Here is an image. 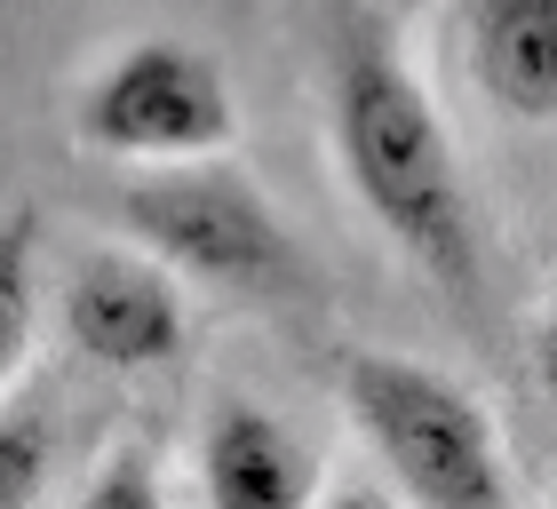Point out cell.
Here are the masks:
<instances>
[{
	"instance_id": "1",
	"label": "cell",
	"mask_w": 557,
	"mask_h": 509,
	"mask_svg": "<svg viewBox=\"0 0 557 509\" xmlns=\"http://www.w3.org/2000/svg\"><path fill=\"white\" fill-rule=\"evenodd\" d=\"M326 144L350 199L374 215L407 263L446 295H470L478 278V223L462 191V160L414 64L391 48L374 16H335L326 33Z\"/></svg>"
},
{
	"instance_id": "2",
	"label": "cell",
	"mask_w": 557,
	"mask_h": 509,
	"mask_svg": "<svg viewBox=\"0 0 557 509\" xmlns=\"http://www.w3.org/2000/svg\"><path fill=\"white\" fill-rule=\"evenodd\" d=\"M335 398L407 501H422V509H502L510 501L502 430L454 374L407 359V350H343Z\"/></svg>"
},
{
	"instance_id": "3",
	"label": "cell",
	"mask_w": 557,
	"mask_h": 509,
	"mask_svg": "<svg viewBox=\"0 0 557 509\" xmlns=\"http://www.w3.org/2000/svg\"><path fill=\"white\" fill-rule=\"evenodd\" d=\"M120 223L168 271L199 278V287H223V295H287L302 278V247L287 232V215L223 151L215 160L136 167V184L120 191Z\"/></svg>"
},
{
	"instance_id": "4",
	"label": "cell",
	"mask_w": 557,
	"mask_h": 509,
	"mask_svg": "<svg viewBox=\"0 0 557 509\" xmlns=\"http://www.w3.org/2000/svg\"><path fill=\"white\" fill-rule=\"evenodd\" d=\"M72 136L104 160L168 167V160H215L239 136V96L223 64L191 40L144 33L112 48L72 96Z\"/></svg>"
},
{
	"instance_id": "5",
	"label": "cell",
	"mask_w": 557,
	"mask_h": 509,
	"mask_svg": "<svg viewBox=\"0 0 557 509\" xmlns=\"http://www.w3.org/2000/svg\"><path fill=\"white\" fill-rule=\"evenodd\" d=\"M57 326L104 374H160L191 343L184 271H168L151 247H81L57 278Z\"/></svg>"
},
{
	"instance_id": "6",
	"label": "cell",
	"mask_w": 557,
	"mask_h": 509,
	"mask_svg": "<svg viewBox=\"0 0 557 509\" xmlns=\"http://www.w3.org/2000/svg\"><path fill=\"white\" fill-rule=\"evenodd\" d=\"M454 48L494 112L525 127L557 120V0H462Z\"/></svg>"
},
{
	"instance_id": "7",
	"label": "cell",
	"mask_w": 557,
	"mask_h": 509,
	"mask_svg": "<svg viewBox=\"0 0 557 509\" xmlns=\"http://www.w3.org/2000/svg\"><path fill=\"white\" fill-rule=\"evenodd\" d=\"M199 494L215 509H295L319 494V470L271 406L223 390L199 414Z\"/></svg>"
},
{
	"instance_id": "8",
	"label": "cell",
	"mask_w": 557,
	"mask_h": 509,
	"mask_svg": "<svg viewBox=\"0 0 557 509\" xmlns=\"http://www.w3.org/2000/svg\"><path fill=\"white\" fill-rule=\"evenodd\" d=\"M33 326H40V223L9 215L0 223V390L33 350Z\"/></svg>"
},
{
	"instance_id": "9",
	"label": "cell",
	"mask_w": 557,
	"mask_h": 509,
	"mask_svg": "<svg viewBox=\"0 0 557 509\" xmlns=\"http://www.w3.org/2000/svg\"><path fill=\"white\" fill-rule=\"evenodd\" d=\"M57 477V406L0 390V509H24Z\"/></svg>"
},
{
	"instance_id": "10",
	"label": "cell",
	"mask_w": 557,
	"mask_h": 509,
	"mask_svg": "<svg viewBox=\"0 0 557 509\" xmlns=\"http://www.w3.org/2000/svg\"><path fill=\"white\" fill-rule=\"evenodd\" d=\"M81 501L88 509H128V501H160V477H151L144 462H136V446H120V454H104L88 477H81Z\"/></svg>"
},
{
	"instance_id": "11",
	"label": "cell",
	"mask_w": 557,
	"mask_h": 509,
	"mask_svg": "<svg viewBox=\"0 0 557 509\" xmlns=\"http://www.w3.org/2000/svg\"><path fill=\"white\" fill-rule=\"evenodd\" d=\"M534 374H542V390L557 398V311H542V326H534Z\"/></svg>"
}]
</instances>
